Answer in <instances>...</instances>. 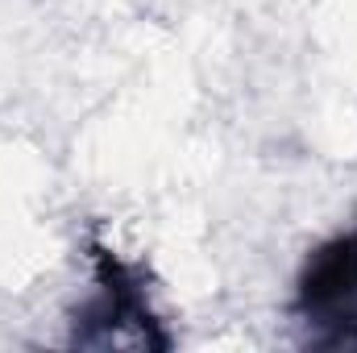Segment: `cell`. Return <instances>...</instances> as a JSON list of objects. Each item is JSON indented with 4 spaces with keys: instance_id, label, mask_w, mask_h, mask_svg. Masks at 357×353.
<instances>
[{
    "instance_id": "cell-1",
    "label": "cell",
    "mask_w": 357,
    "mask_h": 353,
    "mask_svg": "<svg viewBox=\"0 0 357 353\" xmlns=\"http://www.w3.org/2000/svg\"><path fill=\"white\" fill-rule=\"evenodd\" d=\"M291 312L320 350H357V229L316 246L295 278Z\"/></svg>"
},
{
    "instance_id": "cell-2",
    "label": "cell",
    "mask_w": 357,
    "mask_h": 353,
    "mask_svg": "<svg viewBox=\"0 0 357 353\" xmlns=\"http://www.w3.org/2000/svg\"><path fill=\"white\" fill-rule=\"evenodd\" d=\"M91 278H96V295L75 312V345H146V350H171V337L162 333L142 274L129 262H121L112 250L91 246Z\"/></svg>"
}]
</instances>
